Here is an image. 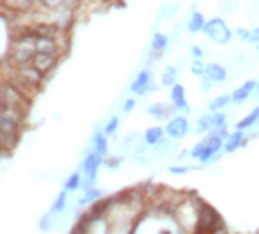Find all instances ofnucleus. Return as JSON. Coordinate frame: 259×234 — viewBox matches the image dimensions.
Listing matches in <instances>:
<instances>
[{
	"instance_id": "obj_4",
	"label": "nucleus",
	"mask_w": 259,
	"mask_h": 234,
	"mask_svg": "<svg viewBox=\"0 0 259 234\" xmlns=\"http://www.w3.org/2000/svg\"><path fill=\"white\" fill-rule=\"evenodd\" d=\"M101 163H103V156L96 154L94 150H92L90 154L85 156V161H83V172H85V176H88V188H92V185L96 183V174H99Z\"/></svg>"
},
{
	"instance_id": "obj_9",
	"label": "nucleus",
	"mask_w": 259,
	"mask_h": 234,
	"mask_svg": "<svg viewBox=\"0 0 259 234\" xmlns=\"http://www.w3.org/2000/svg\"><path fill=\"white\" fill-rule=\"evenodd\" d=\"M168 42H170L168 36L161 34V31H156V34L152 36V45H150V47H152V54H150V58H152V61L161 58V54L168 50Z\"/></svg>"
},
{
	"instance_id": "obj_17",
	"label": "nucleus",
	"mask_w": 259,
	"mask_h": 234,
	"mask_svg": "<svg viewBox=\"0 0 259 234\" xmlns=\"http://www.w3.org/2000/svg\"><path fill=\"white\" fill-rule=\"evenodd\" d=\"M230 103H233V99H230L228 94H221V96H217V99H212L210 101V112H221L224 110V107H228Z\"/></svg>"
},
{
	"instance_id": "obj_7",
	"label": "nucleus",
	"mask_w": 259,
	"mask_h": 234,
	"mask_svg": "<svg viewBox=\"0 0 259 234\" xmlns=\"http://www.w3.org/2000/svg\"><path fill=\"white\" fill-rule=\"evenodd\" d=\"M31 65L38 69L40 74H47L50 69L56 65V54H45V52H36L31 58Z\"/></svg>"
},
{
	"instance_id": "obj_10",
	"label": "nucleus",
	"mask_w": 259,
	"mask_h": 234,
	"mask_svg": "<svg viewBox=\"0 0 259 234\" xmlns=\"http://www.w3.org/2000/svg\"><path fill=\"white\" fill-rule=\"evenodd\" d=\"M257 89V83L255 80H248V83H244L241 87H237V89L230 94V99H233V103H244L250 99V94Z\"/></svg>"
},
{
	"instance_id": "obj_3",
	"label": "nucleus",
	"mask_w": 259,
	"mask_h": 234,
	"mask_svg": "<svg viewBox=\"0 0 259 234\" xmlns=\"http://www.w3.org/2000/svg\"><path fill=\"white\" fill-rule=\"evenodd\" d=\"M150 80H152V72H150V69H143V72H139L137 78L132 80V85H130V91H132L134 96H145V94H150V91L154 89Z\"/></svg>"
},
{
	"instance_id": "obj_1",
	"label": "nucleus",
	"mask_w": 259,
	"mask_h": 234,
	"mask_svg": "<svg viewBox=\"0 0 259 234\" xmlns=\"http://www.w3.org/2000/svg\"><path fill=\"white\" fill-rule=\"evenodd\" d=\"M224 143H226V138H221V136L210 132L206 138L199 141V143L194 145L192 152H190V156H192V159H197V161H201V163H210V161H214L219 156Z\"/></svg>"
},
{
	"instance_id": "obj_19",
	"label": "nucleus",
	"mask_w": 259,
	"mask_h": 234,
	"mask_svg": "<svg viewBox=\"0 0 259 234\" xmlns=\"http://www.w3.org/2000/svg\"><path fill=\"white\" fill-rule=\"evenodd\" d=\"M235 36L237 38H239V40H244V42H248V45H257V36H255V31H248V29H241V27H239V29H237L235 31Z\"/></svg>"
},
{
	"instance_id": "obj_12",
	"label": "nucleus",
	"mask_w": 259,
	"mask_h": 234,
	"mask_svg": "<svg viewBox=\"0 0 259 234\" xmlns=\"http://www.w3.org/2000/svg\"><path fill=\"white\" fill-rule=\"evenodd\" d=\"M244 143H246L244 129H237L235 134H228V138H226V143H224V152H235L237 148H241Z\"/></svg>"
},
{
	"instance_id": "obj_21",
	"label": "nucleus",
	"mask_w": 259,
	"mask_h": 234,
	"mask_svg": "<svg viewBox=\"0 0 259 234\" xmlns=\"http://www.w3.org/2000/svg\"><path fill=\"white\" fill-rule=\"evenodd\" d=\"M74 190H80V174H72V176L67 178V183H65V192H74Z\"/></svg>"
},
{
	"instance_id": "obj_32",
	"label": "nucleus",
	"mask_w": 259,
	"mask_h": 234,
	"mask_svg": "<svg viewBox=\"0 0 259 234\" xmlns=\"http://www.w3.org/2000/svg\"><path fill=\"white\" fill-rule=\"evenodd\" d=\"M257 94H259V80H257Z\"/></svg>"
},
{
	"instance_id": "obj_29",
	"label": "nucleus",
	"mask_w": 259,
	"mask_h": 234,
	"mask_svg": "<svg viewBox=\"0 0 259 234\" xmlns=\"http://www.w3.org/2000/svg\"><path fill=\"white\" fill-rule=\"evenodd\" d=\"M192 167H183V165H175V167H170V172L172 174H186V172H190Z\"/></svg>"
},
{
	"instance_id": "obj_31",
	"label": "nucleus",
	"mask_w": 259,
	"mask_h": 234,
	"mask_svg": "<svg viewBox=\"0 0 259 234\" xmlns=\"http://www.w3.org/2000/svg\"><path fill=\"white\" fill-rule=\"evenodd\" d=\"M63 0H47V5H50V7H56V5H61Z\"/></svg>"
},
{
	"instance_id": "obj_28",
	"label": "nucleus",
	"mask_w": 259,
	"mask_h": 234,
	"mask_svg": "<svg viewBox=\"0 0 259 234\" xmlns=\"http://www.w3.org/2000/svg\"><path fill=\"white\" fill-rule=\"evenodd\" d=\"M134 107H137V101H134V99H127L125 103H123V112H125V114H127V112H132Z\"/></svg>"
},
{
	"instance_id": "obj_27",
	"label": "nucleus",
	"mask_w": 259,
	"mask_h": 234,
	"mask_svg": "<svg viewBox=\"0 0 259 234\" xmlns=\"http://www.w3.org/2000/svg\"><path fill=\"white\" fill-rule=\"evenodd\" d=\"M212 85H214V83L208 78V76H201V89H203V91H210V89H212Z\"/></svg>"
},
{
	"instance_id": "obj_13",
	"label": "nucleus",
	"mask_w": 259,
	"mask_h": 234,
	"mask_svg": "<svg viewBox=\"0 0 259 234\" xmlns=\"http://www.w3.org/2000/svg\"><path fill=\"white\" fill-rule=\"evenodd\" d=\"M92 148H94L96 154H101L105 159L107 150H110V148H107V134L105 132H96L94 136H92Z\"/></svg>"
},
{
	"instance_id": "obj_11",
	"label": "nucleus",
	"mask_w": 259,
	"mask_h": 234,
	"mask_svg": "<svg viewBox=\"0 0 259 234\" xmlns=\"http://www.w3.org/2000/svg\"><path fill=\"white\" fill-rule=\"evenodd\" d=\"M177 110L172 105H163V103H154V105H148V114L152 118H159V121H163V118L172 116Z\"/></svg>"
},
{
	"instance_id": "obj_15",
	"label": "nucleus",
	"mask_w": 259,
	"mask_h": 234,
	"mask_svg": "<svg viewBox=\"0 0 259 234\" xmlns=\"http://www.w3.org/2000/svg\"><path fill=\"white\" fill-rule=\"evenodd\" d=\"M163 136H165V129L159 127V125H154V127H150L148 132H145L143 141H145V145H156L163 141Z\"/></svg>"
},
{
	"instance_id": "obj_30",
	"label": "nucleus",
	"mask_w": 259,
	"mask_h": 234,
	"mask_svg": "<svg viewBox=\"0 0 259 234\" xmlns=\"http://www.w3.org/2000/svg\"><path fill=\"white\" fill-rule=\"evenodd\" d=\"M190 54H192L194 58H203V50H201V47H197V45L190 47Z\"/></svg>"
},
{
	"instance_id": "obj_24",
	"label": "nucleus",
	"mask_w": 259,
	"mask_h": 234,
	"mask_svg": "<svg viewBox=\"0 0 259 234\" xmlns=\"http://www.w3.org/2000/svg\"><path fill=\"white\" fill-rule=\"evenodd\" d=\"M190 72L194 76H206V65L201 63V58H194V61L190 63Z\"/></svg>"
},
{
	"instance_id": "obj_25",
	"label": "nucleus",
	"mask_w": 259,
	"mask_h": 234,
	"mask_svg": "<svg viewBox=\"0 0 259 234\" xmlns=\"http://www.w3.org/2000/svg\"><path fill=\"white\" fill-rule=\"evenodd\" d=\"M65 203H67V194L61 192L56 197V201H54V205H52V212H63L65 210Z\"/></svg>"
},
{
	"instance_id": "obj_20",
	"label": "nucleus",
	"mask_w": 259,
	"mask_h": 234,
	"mask_svg": "<svg viewBox=\"0 0 259 234\" xmlns=\"http://www.w3.org/2000/svg\"><path fill=\"white\" fill-rule=\"evenodd\" d=\"M212 129V114L210 116H201L197 121V132L199 134H206V132H210Z\"/></svg>"
},
{
	"instance_id": "obj_8",
	"label": "nucleus",
	"mask_w": 259,
	"mask_h": 234,
	"mask_svg": "<svg viewBox=\"0 0 259 234\" xmlns=\"http://www.w3.org/2000/svg\"><path fill=\"white\" fill-rule=\"evenodd\" d=\"M206 76L212 80L214 85L226 83V80H228V72H226V67L224 65H219V63H208L206 65Z\"/></svg>"
},
{
	"instance_id": "obj_14",
	"label": "nucleus",
	"mask_w": 259,
	"mask_h": 234,
	"mask_svg": "<svg viewBox=\"0 0 259 234\" xmlns=\"http://www.w3.org/2000/svg\"><path fill=\"white\" fill-rule=\"evenodd\" d=\"M206 23H208V20L203 18L201 12H192L190 14V20H188V31H190V34H199V31H203Z\"/></svg>"
},
{
	"instance_id": "obj_18",
	"label": "nucleus",
	"mask_w": 259,
	"mask_h": 234,
	"mask_svg": "<svg viewBox=\"0 0 259 234\" xmlns=\"http://www.w3.org/2000/svg\"><path fill=\"white\" fill-rule=\"evenodd\" d=\"M257 121H259V107H255L246 118H241V121L237 123V129H248V127H252Z\"/></svg>"
},
{
	"instance_id": "obj_6",
	"label": "nucleus",
	"mask_w": 259,
	"mask_h": 234,
	"mask_svg": "<svg viewBox=\"0 0 259 234\" xmlns=\"http://www.w3.org/2000/svg\"><path fill=\"white\" fill-rule=\"evenodd\" d=\"M170 105L175 107L177 112H181V114H190V105H188V101H186V89H183V85H172V89H170Z\"/></svg>"
},
{
	"instance_id": "obj_16",
	"label": "nucleus",
	"mask_w": 259,
	"mask_h": 234,
	"mask_svg": "<svg viewBox=\"0 0 259 234\" xmlns=\"http://www.w3.org/2000/svg\"><path fill=\"white\" fill-rule=\"evenodd\" d=\"M177 74H179V69L172 67V65H168V67L161 72V85H165V87L177 85Z\"/></svg>"
},
{
	"instance_id": "obj_22",
	"label": "nucleus",
	"mask_w": 259,
	"mask_h": 234,
	"mask_svg": "<svg viewBox=\"0 0 259 234\" xmlns=\"http://www.w3.org/2000/svg\"><path fill=\"white\" fill-rule=\"evenodd\" d=\"M226 123H228V114H224V112H212V129H214V127H226Z\"/></svg>"
},
{
	"instance_id": "obj_26",
	"label": "nucleus",
	"mask_w": 259,
	"mask_h": 234,
	"mask_svg": "<svg viewBox=\"0 0 259 234\" xmlns=\"http://www.w3.org/2000/svg\"><path fill=\"white\" fill-rule=\"evenodd\" d=\"M118 123H121V121H118V116H112L110 121H107V125H105L103 132H105L107 136H114V134H116V129H118Z\"/></svg>"
},
{
	"instance_id": "obj_23",
	"label": "nucleus",
	"mask_w": 259,
	"mask_h": 234,
	"mask_svg": "<svg viewBox=\"0 0 259 234\" xmlns=\"http://www.w3.org/2000/svg\"><path fill=\"white\" fill-rule=\"evenodd\" d=\"M96 199H101V190H96V188H88V192H85V197L78 201L80 205H85V203H90V201H96Z\"/></svg>"
},
{
	"instance_id": "obj_2",
	"label": "nucleus",
	"mask_w": 259,
	"mask_h": 234,
	"mask_svg": "<svg viewBox=\"0 0 259 234\" xmlns=\"http://www.w3.org/2000/svg\"><path fill=\"white\" fill-rule=\"evenodd\" d=\"M203 34H206L212 42H217V45H228L230 38H233V31H230V27L226 25L224 18L208 20L206 27H203Z\"/></svg>"
},
{
	"instance_id": "obj_5",
	"label": "nucleus",
	"mask_w": 259,
	"mask_h": 234,
	"mask_svg": "<svg viewBox=\"0 0 259 234\" xmlns=\"http://www.w3.org/2000/svg\"><path fill=\"white\" fill-rule=\"evenodd\" d=\"M188 132H190V123H188L186 116H172L168 121V127H165V134L172 141L183 138V136H188Z\"/></svg>"
}]
</instances>
